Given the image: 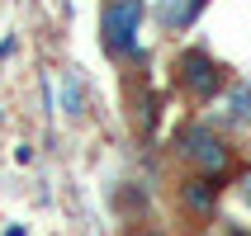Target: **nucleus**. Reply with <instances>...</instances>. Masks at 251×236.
Instances as JSON below:
<instances>
[{"mask_svg":"<svg viewBox=\"0 0 251 236\" xmlns=\"http://www.w3.org/2000/svg\"><path fill=\"white\" fill-rule=\"evenodd\" d=\"M204 5H209V0H156L152 14H156V24L166 28V33H185V28L199 19Z\"/></svg>","mask_w":251,"mask_h":236,"instance_id":"nucleus-6","label":"nucleus"},{"mask_svg":"<svg viewBox=\"0 0 251 236\" xmlns=\"http://www.w3.org/2000/svg\"><path fill=\"white\" fill-rule=\"evenodd\" d=\"M171 156H176L185 170L209 175V180H227V175L237 170V151H232V142H227L223 128L209 123V118H190V123L176 128V137H171Z\"/></svg>","mask_w":251,"mask_h":236,"instance_id":"nucleus-1","label":"nucleus"},{"mask_svg":"<svg viewBox=\"0 0 251 236\" xmlns=\"http://www.w3.org/2000/svg\"><path fill=\"white\" fill-rule=\"evenodd\" d=\"M142 236H166V232H142Z\"/></svg>","mask_w":251,"mask_h":236,"instance_id":"nucleus-12","label":"nucleus"},{"mask_svg":"<svg viewBox=\"0 0 251 236\" xmlns=\"http://www.w3.org/2000/svg\"><path fill=\"white\" fill-rule=\"evenodd\" d=\"M5 236H28V232H24V227H10V232H5Z\"/></svg>","mask_w":251,"mask_h":236,"instance_id":"nucleus-11","label":"nucleus"},{"mask_svg":"<svg viewBox=\"0 0 251 236\" xmlns=\"http://www.w3.org/2000/svg\"><path fill=\"white\" fill-rule=\"evenodd\" d=\"M57 113L62 118H85V81H81V71L67 66L62 76H57Z\"/></svg>","mask_w":251,"mask_h":236,"instance_id":"nucleus-7","label":"nucleus"},{"mask_svg":"<svg viewBox=\"0 0 251 236\" xmlns=\"http://www.w3.org/2000/svg\"><path fill=\"white\" fill-rule=\"evenodd\" d=\"M213 104L223 128H251V81H227V90Z\"/></svg>","mask_w":251,"mask_h":236,"instance_id":"nucleus-5","label":"nucleus"},{"mask_svg":"<svg viewBox=\"0 0 251 236\" xmlns=\"http://www.w3.org/2000/svg\"><path fill=\"white\" fill-rule=\"evenodd\" d=\"M142 19H147V0H104L100 10V47L114 62H142Z\"/></svg>","mask_w":251,"mask_h":236,"instance_id":"nucleus-3","label":"nucleus"},{"mask_svg":"<svg viewBox=\"0 0 251 236\" xmlns=\"http://www.w3.org/2000/svg\"><path fill=\"white\" fill-rule=\"evenodd\" d=\"M133 132H138V142H152L156 132V118H161V99H156V90H147V85H138L133 90Z\"/></svg>","mask_w":251,"mask_h":236,"instance_id":"nucleus-8","label":"nucleus"},{"mask_svg":"<svg viewBox=\"0 0 251 236\" xmlns=\"http://www.w3.org/2000/svg\"><path fill=\"white\" fill-rule=\"evenodd\" d=\"M232 189H237V198H242V208L251 213V170H242V175H237V184H232Z\"/></svg>","mask_w":251,"mask_h":236,"instance_id":"nucleus-10","label":"nucleus"},{"mask_svg":"<svg viewBox=\"0 0 251 236\" xmlns=\"http://www.w3.org/2000/svg\"><path fill=\"white\" fill-rule=\"evenodd\" d=\"M218 198H223V180H209V175H195V170H185L176 180V208L195 222H213Z\"/></svg>","mask_w":251,"mask_h":236,"instance_id":"nucleus-4","label":"nucleus"},{"mask_svg":"<svg viewBox=\"0 0 251 236\" xmlns=\"http://www.w3.org/2000/svg\"><path fill=\"white\" fill-rule=\"evenodd\" d=\"M119 203H124V213H142L147 203H152V194H147L142 184H133V180H128L124 189H119Z\"/></svg>","mask_w":251,"mask_h":236,"instance_id":"nucleus-9","label":"nucleus"},{"mask_svg":"<svg viewBox=\"0 0 251 236\" xmlns=\"http://www.w3.org/2000/svg\"><path fill=\"white\" fill-rule=\"evenodd\" d=\"M171 76H176V90H180L190 104H213V99L227 90V81H232L227 66L209 52V47H199V43H190V47L176 52Z\"/></svg>","mask_w":251,"mask_h":236,"instance_id":"nucleus-2","label":"nucleus"}]
</instances>
